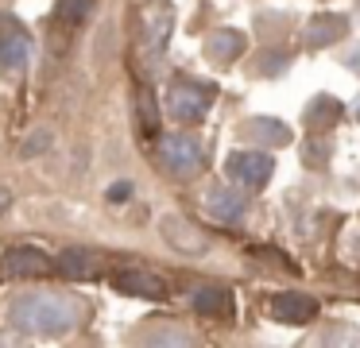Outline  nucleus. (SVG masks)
<instances>
[{
	"label": "nucleus",
	"instance_id": "nucleus-1",
	"mask_svg": "<svg viewBox=\"0 0 360 348\" xmlns=\"http://www.w3.org/2000/svg\"><path fill=\"white\" fill-rule=\"evenodd\" d=\"M82 321V302L70 294H16L8 302V325L16 333H39V337H66Z\"/></svg>",
	"mask_w": 360,
	"mask_h": 348
},
{
	"label": "nucleus",
	"instance_id": "nucleus-2",
	"mask_svg": "<svg viewBox=\"0 0 360 348\" xmlns=\"http://www.w3.org/2000/svg\"><path fill=\"white\" fill-rule=\"evenodd\" d=\"M213 97H217V89H213V85L186 77V82H174L171 89H167L163 105H167V112H171L179 124H198L205 112H210Z\"/></svg>",
	"mask_w": 360,
	"mask_h": 348
},
{
	"label": "nucleus",
	"instance_id": "nucleus-3",
	"mask_svg": "<svg viewBox=\"0 0 360 348\" xmlns=\"http://www.w3.org/2000/svg\"><path fill=\"white\" fill-rule=\"evenodd\" d=\"M225 170H229V178H233L236 186H244V190H259V186L271 182L275 162H271V155H267V151L248 147V151H233V155H229Z\"/></svg>",
	"mask_w": 360,
	"mask_h": 348
},
{
	"label": "nucleus",
	"instance_id": "nucleus-4",
	"mask_svg": "<svg viewBox=\"0 0 360 348\" xmlns=\"http://www.w3.org/2000/svg\"><path fill=\"white\" fill-rule=\"evenodd\" d=\"M159 162H163L171 174L190 178V174L202 170L205 155H202V143L190 139V136H163V139H159Z\"/></svg>",
	"mask_w": 360,
	"mask_h": 348
},
{
	"label": "nucleus",
	"instance_id": "nucleus-5",
	"mask_svg": "<svg viewBox=\"0 0 360 348\" xmlns=\"http://www.w3.org/2000/svg\"><path fill=\"white\" fill-rule=\"evenodd\" d=\"M32 54V35L16 15H0V70H20Z\"/></svg>",
	"mask_w": 360,
	"mask_h": 348
},
{
	"label": "nucleus",
	"instance_id": "nucleus-6",
	"mask_svg": "<svg viewBox=\"0 0 360 348\" xmlns=\"http://www.w3.org/2000/svg\"><path fill=\"white\" fill-rule=\"evenodd\" d=\"M159 232H163V240L174 247V252L182 255H202L210 252V240L198 232V224H190L182 213H167L163 221H159Z\"/></svg>",
	"mask_w": 360,
	"mask_h": 348
},
{
	"label": "nucleus",
	"instance_id": "nucleus-7",
	"mask_svg": "<svg viewBox=\"0 0 360 348\" xmlns=\"http://www.w3.org/2000/svg\"><path fill=\"white\" fill-rule=\"evenodd\" d=\"M143 46H148V54H163L167 43H171V31H174V12L171 4H163V0H155V4L143 8Z\"/></svg>",
	"mask_w": 360,
	"mask_h": 348
},
{
	"label": "nucleus",
	"instance_id": "nucleus-8",
	"mask_svg": "<svg viewBox=\"0 0 360 348\" xmlns=\"http://www.w3.org/2000/svg\"><path fill=\"white\" fill-rule=\"evenodd\" d=\"M205 209H210L213 221L236 224V221L244 217V209H248V193H244V190H233V186H213V190L205 193Z\"/></svg>",
	"mask_w": 360,
	"mask_h": 348
},
{
	"label": "nucleus",
	"instance_id": "nucleus-9",
	"mask_svg": "<svg viewBox=\"0 0 360 348\" xmlns=\"http://www.w3.org/2000/svg\"><path fill=\"white\" fill-rule=\"evenodd\" d=\"M0 271L12 278H32V275H47L51 271V255L39 252V247H8L4 259H0Z\"/></svg>",
	"mask_w": 360,
	"mask_h": 348
},
{
	"label": "nucleus",
	"instance_id": "nucleus-10",
	"mask_svg": "<svg viewBox=\"0 0 360 348\" xmlns=\"http://www.w3.org/2000/svg\"><path fill=\"white\" fill-rule=\"evenodd\" d=\"M112 286H117L120 294H132V298H167V283L155 275V271H140V267H132V271H117L112 275Z\"/></svg>",
	"mask_w": 360,
	"mask_h": 348
},
{
	"label": "nucleus",
	"instance_id": "nucleus-11",
	"mask_svg": "<svg viewBox=\"0 0 360 348\" xmlns=\"http://www.w3.org/2000/svg\"><path fill=\"white\" fill-rule=\"evenodd\" d=\"M271 314L279 317L283 325H306L318 314V298H310V294H302V290H283L271 298Z\"/></svg>",
	"mask_w": 360,
	"mask_h": 348
},
{
	"label": "nucleus",
	"instance_id": "nucleus-12",
	"mask_svg": "<svg viewBox=\"0 0 360 348\" xmlns=\"http://www.w3.org/2000/svg\"><path fill=\"white\" fill-rule=\"evenodd\" d=\"M240 136L256 147H287L290 143V128L275 116H252L240 124Z\"/></svg>",
	"mask_w": 360,
	"mask_h": 348
},
{
	"label": "nucleus",
	"instance_id": "nucleus-13",
	"mask_svg": "<svg viewBox=\"0 0 360 348\" xmlns=\"http://www.w3.org/2000/svg\"><path fill=\"white\" fill-rule=\"evenodd\" d=\"M244 46H248V39H244L240 31L221 27V31H213V35L205 39V58H210L213 66H229V62H236L244 54Z\"/></svg>",
	"mask_w": 360,
	"mask_h": 348
},
{
	"label": "nucleus",
	"instance_id": "nucleus-14",
	"mask_svg": "<svg viewBox=\"0 0 360 348\" xmlns=\"http://www.w3.org/2000/svg\"><path fill=\"white\" fill-rule=\"evenodd\" d=\"M349 31V20L337 12H321L306 23V46H333L341 43V35Z\"/></svg>",
	"mask_w": 360,
	"mask_h": 348
},
{
	"label": "nucleus",
	"instance_id": "nucleus-15",
	"mask_svg": "<svg viewBox=\"0 0 360 348\" xmlns=\"http://www.w3.org/2000/svg\"><path fill=\"white\" fill-rule=\"evenodd\" d=\"M341 101L337 97H329V93H318V97L306 105V112H302V120H306V128L310 131H329L337 120H341Z\"/></svg>",
	"mask_w": 360,
	"mask_h": 348
},
{
	"label": "nucleus",
	"instance_id": "nucleus-16",
	"mask_svg": "<svg viewBox=\"0 0 360 348\" xmlns=\"http://www.w3.org/2000/svg\"><path fill=\"white\" fill-rule=\"evenodd\" d=\"M190 302H194V309L205 317H233V294L221 290V286H198V290L190 294Z\"/></svg>",
	"mask_w": 360,
	"mask_h": 348
},
{
	"label": "nucleus",
	"instance_id": "nucleus-17",
	"mask_svg": "<svg viewBox=\"0 0 360 348\" xmlns=\"http://www.w3.org/2000/svg\"><path fill=\"white\" fill-rule=\"evenodd\" d=\"M55 267L63 271L66 278H94L97 275V255L89 252V247H63Z\"/></svg>",
	"mask_w": 360,
	"mask_h": 348
},
{
	"label": "nucleus",
	"instance_id": "nucleus-18",
	"mask_svg": "<svg viewBox=\"0 0 360 348\" xmlns=\"http://www.w3.org/2000/svg\"><path fill=\"white\" fill-rule=\"evenodd\" d=\"M136 105H140V128L148 139L159 136V108H155V97H151V89H140L136 93Z\"/></svg>",
	"mask_w": 360,
	"mask_h": 348
},
{
	"label": "nucleus",
	"instance_id": "nucleus-19",
	"mask_svg": "<svg viewBox=\"0 0 360 348\" xmlns=\"http://www.w3.org/2000/svg\"><path fill=\"white\" fill-rule=\"evenodd\" d=\"M287 66H290V54L287 51H275V46H271V51H264L256 62H252V70H256L259 77H279Z\"/></svg>",
	"mask_w": 360,
	"mask_h": 348
},
{
	"label": "nucleus",
	"instance_id": "nucleus-20",
	"mask_svg": "<svg viewBox=\"0 0 360 348\" xmlns=\"http://www.w3.org/2000/svg\"><path fill=\"white\" fill-rule=\"evenodd\" d=\"M89 12H94V0H58V8H55V15L63 23H82Z\"/></svg>",
	"mask_w": 360,
	"mask_h": 348
},
{
	"label": "nucleus",
	"instance_id": "nucleus-21",
	"mask_svg": "<svg viewBox=\"0 0 360 348\" xmlns=\"http://www.w3.org/2000/svg\"><path fill=\"white\" fill-rule=\"evenodd\" d=\"M47 147H51V131L39 128V131H32V136L20 143V155H24V159H32V155H43Z\"/></svg>",
	"mask_w": 360,
	"mask_h": 348
},
{
	"label": "nucleus",
	"instance_id": "nucleus-22",
	"mask_svg": "<svg viewBox=\"0 0 360 348\" xmlns=\"http://www.w3.org/2000/svg\"><path fill=\"white\" fill-rule=\"evenodd\" d=\"M302 159L310 162V167H326V159H329V143H326V139H310V143L302 147Z\"/></svg>",
	"mask_w": 360,
	"mask_h": 348
},
{
	"label": "nucleus",
	"instance_id": "nucleus-23",
	"mask_svg": "<svg viewBox=\"0 0 360 348\" xmlns=\"http://www.w3.org/2000/svg\"><path fill=\"white\" fill-rule=\"evenodd\" d=\"M143 340H151V344H186V333H167V329H155V333H148Z\"/></svg>",
	"mask_w": 360,
	"mask_h": 348
},
{
	"label": "nucleus",
	"instance_id": "nucleus-24",
	"mask_svg": "<svg viewBox=\"0 0 360 348\" xmlns=\"http://www.w3.org/2000/svg\"><path fill=\"white\" fill-rule=\"evenodd\" d=\"M105 198H109L112 205H120V201H128V198H132V182H112Z\"/></svg>",
	"mask_w": 360,
	"mask_h": 348
},
{
	"label": "nucleus",
	"instance_id": "nucleus-25",
	"mask_svg": "<svg viewBox=\"0 0 360 348\" xmlns=\"http://www.w3.org/2000/svg\"><path fill=\"white\" fill-rule=\"evenodd\" d=\"M8 205H12V193L0 186V213H8Z\"/></svg>",
	"mask_w": 360,
	"mask_h": 348
},
{
	"label": "nucleus",
	"instance_id": "nucleus-26",
	"mask_svg": "<svg viewBox=\"0 0 360 348\" xmlns=\"http://www.w3.org/2000/svg\"><path fill=\"white\" fill-rule=\"evenodd\" d=\"M345 62H349V66H356V70H360V51H356V54H349V58H345Z\"/></svg>",
	"mask_w": 360,
	"mask_h": 348
},
{
	"label": "nucleus",
	"instance_id": "nucleus-27",
	"mask_svg": "<svg viewBox=\"0 0 360 348\" xmlns=\"http://www.w3.org/2000/svg\"><path fill=\"white\" fill-rule=\"evenodd\" d=\"M356 120H360V105H356Z\"/></svg>",
	"mask_w": 360,
	"mask_h": 348
}]
</instances>
